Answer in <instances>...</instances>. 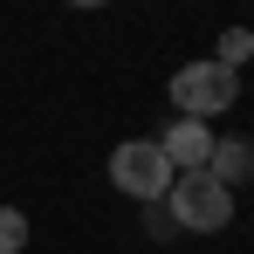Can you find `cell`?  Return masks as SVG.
<instances>
[{
  "label": "cell",
  "instance_id": "cell-8",
  "mask_svg": "<svg viewBox=\"0 0 254 254\" xmlns=\"http://www.w3.org/2000/svg\"><path fill=\"white\" fill-rule=\"evenodd\" d=\"M144 227H151V241H172V234H179V227H172V213H165V199H158V206H144Z\"/></svg>",
  "mask_w": 254,
  "mask_h": 254
},
{
  "label": "cell",
  "instance_id": "cell-3",
  "mask_svg": "<svg viewBox=\"0 0 254 254\" xmlns=\"http://www.w3.org/2000/svg\"><path fill=\"white\" fill-rule=\"evenodd\" d=\"M172 179H179V172L165 165V151H158L151 137H124V144L110 151V186H117L124 199H137V206H158L172 192Z\"/></svg>",
  "mask_w": 254,
  "mask_h": 254
},
{
  "label": "cell",
  "instance_id": "cell-1",
  "mask_svg": "<svg viewBox=\"0 0 254 254\" xmlns=\"http://www.w3.org/2000/svg\"><path fill=\"white\" fill-rule=\"evenodd\" d=\"M234 96H241V76H234V69H220L213 55L186 62V69L172 76V110H179V117H192V124H213L220 110H234Z\"/></svg>",
  "mask_w": 254,
  "mask_h": 254
},
{
  "label": "cell",
  "instance_id": "cell-4",
  "mask_svg": "<svg viewBox=\"0 0 254 254\" xmlns=\"http://www.w3.org/2000/svg\"><path fill=\"white\" fill-rule=\"evenodd\" d=\"M158 151H165V165L186 179V172H206V158H213V124H192V117H172L158 137H151Z\"/></svg>",
  "mask_w": 254,
  "mask_h": 254
},
{
  "label": "cell",
  "instance_id": "cell-2",
  "mask_svg": "<svg viewBox=\"0 0 254 254\" xmlns=\"http://www.w3.org/2000/svg\"><path fill=\"white\" fill-rule=\"evenodd\" d=\"M165 213H172L179 234H220V227L234 220V192H227L220 179H206V172H186V179H172Z\"/></svg>",
  "mask_w": 254,
  "mask_h": 254
},
{
  "label": "cell",
  "instance_id": "cell-5",
  "mask_svg": "<svg viewBox=\"0 0 254 254\" xmlns=\"http://www.w3.org/2000/svg\"><path fill=\"white\" fill-rule=\"evenodd\" d=\"M206 179H220L227 192L254 179V144L248 137H213V158H206Z\"/></svg>",
  "mask_w": 254,
  "mask_h": 254
},
{
  "label": "cell",
  "instance_id": "cell-6",
  "mask_svg": "<svg viewBox=\"0 0 254 254\" xmlns=\"http://www.w3.org/2000/svg\"><path fill=\"white\" fill-rule=\"evenodd\" d=\"M213 62L241 76V69L254 62V28H227V35H220V48H213Z\"/></svg>",
  "mask_w": 254,
  "mask_h": 254
},
{
  "label": "cell",
  "instance_id": "cell-7",
  "mask_svg": "<svg viewBox=\"0 0 254 254\" xmlns=\"http://www.w3.org/2000/svg\"><path fill=\"white\" fill-rule=\"evenodd\" d=\"M21 248H28V213L0 206V254H21Z\"/></svg>",
  "mask_w": 254,
  "mask_h": 254
}]
</instances>
